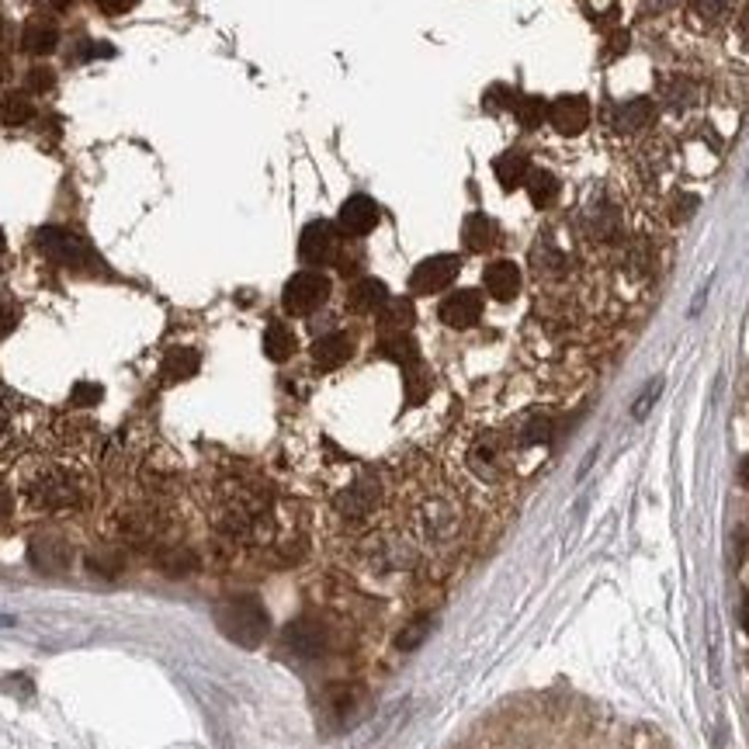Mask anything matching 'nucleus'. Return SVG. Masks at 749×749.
I'll use <instances>...</instances> for the list:
<instances>
[{
  "mask_svg": "<svg viewBox=\"0 0 749 749\" xmlns=\"http://www.w3.org/2000/svg\"><path fill=\"white\" fill-rule=\"evenodd\" d=\"M652 122H656V105L649 98H632L604 108V125L614 136H635V132L649 129Z\"/></svg>",
  "mask_w": 749,
  "mask_h": 749,
  "instance_id": "10",
  "label": "nucleus"
},
{
  "mask_svg": "<svg viewBox=\"0 0 749 749\" xmlns=\"http://www.w3.org/2000/svg\"><path fill=\"white\" fill-rule=\"evenodd\" d=\"M94 4H98L105 14H129L132 7L139 4V0H94Z\"/></svg>",
  "mask_w": 749,
  "mask_h": 749,
  "instance_id": "47",
  "label": "nucleus"
},
{
  "mask_svg": "<svg viewBox=\"0 0 749 749\" xmlns=\"http://www.w3.org/2000/svg\"><path fill=\"white\" fill-rule=\"evenodd\" d=\"M378 503H382V486H378V479L361 476L347 489H340L333 507H337V514L347 517V521H365L368 514H375Z\"/></svg>",
  "mask_w": 749,
  "mask_h": 749,
  "instance_id": "9",
  "label": "nucleus"
},
{
  "mask_svg": "<svg viewBox=\"0 0 749 749\" xmlns=\"http://www.w3.org/2000/svg\"><path fill=\"white\" fill-rule=\"evenodd\" d=\"M496 240H500V229H496V222L489 219V215H482V212L465 215V222H462L465 250H472V254H486V250L496 247Z\"/></svg>",
  "mask_w": 749,
  "mask_h": 749,
  "instance_id": "19",
  "label": "nucleus"
},
{
  "mask_svg": "<svg viewBox=\"0 0 749 749\" xmlns=\"http://www.w3.org/2000/svg\"><path fill=\"white\" fill-rule=\"evenodd\" d=\"M531 264H535L538 274H562V268H566V257H562L559 247H548V243H538L535 254H531Z\"/></svg>",
  "mask_w": 749,
  "mask_h": 749,
  "instance_id": "36",
  "label": "nucleus"
},
{
  "mask_svg": "<svg viewBox=\"0 0 749 749\" xmlns=\"http://www.w3.org/2000/svg\"><path fill=\"white\" fill-rule=\"evenodd\" d=\"M697 195H677L673 198V209H670V215H673V222H687L691 215L697 212Z\"/></svg>",
  "mask_w": 749,
  "mask_h": 749,
  "instance_id": "42",
  "label": "nucleus"
},
{
  "mask_svg": "<svg viewBox=\"0 0 749 749\" xmlns=\"http://www.w3.org/2000/svg\"><path fill=\"white\" fill-rule=\"evenodd\" d=\"M4 250H7V240H4V233H0V254H4Z\"/></svg>",
  "mask_w": 749,
  "mask_h": 749,
  "instance_id": "54",
  "label": "nucleus"
},
{
  "mask_svg": "<svg viewBox=\"0 0 749 749\" xmlns=\"http://www.w3.org/2000/svg\"><path fill=\"white\" fill-rule=\"evenodd\" d=\"M548 122L562 136H580L590 125V98L587 94H562L548 105Z\"/></svg>",
  "mask_w": 749,
  "mask_h": 749,
  "instance_id": "12",
  "label": "nucleus"
},
{
  "mask_svg": "<svg viewBox=\"0 0 749 749\" xmlns=\"http://www.w3.org/2000/svg\"><path fill=\"white\" fill-rule=\"evenodd\" d=\"M389 288H385V281L378 278H361L358 285L351 288V295H347V306L354 309V313H382L385 302H389Z\"/></svg>",
  "mask_w": 749,
  "mask_h": 749,
  "instance_id": "21",
  "label": "nucleus"
},
{
  "mask_svg": "<svg viewBox=\"0 0 749 749\" xmlns=\"http://www.w3.org/2000/svg\"><path fill=\"white\" fill-rule=\"evenodd\" d=\"M378 354L382 358H389V361H396V365H413V361H420L417 358V344H413V337L410 333H385L382 337V344H378Z\"/></svg>",
  "mask_w": 749,
  "mask_h": 749,
  "instance_id": "32",
  "label": "nucleus"
},
{
  "mask_svg": "<svg viewBox=\"0 0 749 749\" xmlns=\"http://www.w3.org/2000/svg\"><path fill=\"white\" fill-rule=\"evenodd\" d=\"M91 569H98L101 576H108L111 580V576H118V569H122V559H118V555H94Z\"/></svg>",
  "mask_w": 749,
  "mask_h": 749,
  "instance_id": "45",
  "label": "nucleus"
},
{
  "mask_svg": "<svg viewBox=\"0 0 749 749\" xmlns=\"http://www.w3.org/2000/svg\"><path fill=\"white\" fill-rule=\"evenodd\" d=\"M340 250V236H337V226L326 219H316L309 222L306 229H302L299 236V257L306 264H326L333 261Z\"/></svg>",
  "mask_w": 749,
  "mask_h": 749,
  "instance_id": "11",
  "label": "nucleus"
},
{
  "mask_svg": "<svg viewBox=\"0 0 749 749\" xmlns=\"http://www.w3.org/2000/svg\"><path fill=\"white\" fill-rule=\"evenodd\" d=\"M482 320V295L476 288H462V292L448 295L441 302V323L451 330H469Z\"/></svg>",
  "mask_w": 749,
  "mask_h": 749,
  "instance_id": "14",
  "label": "nucleus"
},
{
  "mask_svg": "<svg viewBox=\"0 0 749 749\" xmlns=\"http://www.w3.org/2000/svg\"><path fill=\"white\" fill-rule=\"evenodd\" d=\"M427 392H430V382H427V372L420 368V361L406 365V399H410V406L424 403Z\"/></svg>",
  "mask_w": 749,
  "mask_h": 749,
  "instance_id": "37",
  "label": "nucleus"
},
{
  "mask_svg": "<svg viewBox=\"0 0 749 749\" xmlns=\"http://www.w3.org/2000/svg\"><path fill=\"white\" fill-rule=\"evenodd\" d=\"M101 56H115V49L108 46V42H94V46H87L80 59H101Z\"/></svg>",
  "mask_w": 749,
  "mask_h": 749,
  "instance_id": "49",
  "label": "nucleus"
},
{
  "mask_svg": "<svg viewBox=\"0 0 749 749\" xmlns=\"http://www.w3.org/2000/svg\"><path fill=\"white\" fill-rule=\"evenodd\" d=\"M28 91L32 94H46V91H53V84H56V73L49 70V66H35V70H28Z\"/></svg>",
  "mask_w": 749,
  "mask_h": 749,
  "instance_id": "41",
  "label": "nucleus"
},
{
  "mask_svg": "<svg viewBox=\"0 0 749 749\" xmlns=\"http://www.w3.org/2000/svg\"><path fill=\"white\" fill-rule=\"evenodd\" d=\"M87 476L63 458H28L18 469V500L39 514H66L87 503Z\"/></svg>",
  "mask_w": 749,
  "mask_h": 749,
  "instance_id": "1",
  "label": "nucleus"
},
{
  "mask_svg": "<svg viewBox=\"0 0 749 749\" xmlns=\"http://www.w3.org/2000/svg\"><path fill=\"white\" fill-rule=\"evenodd\" d=\"M326 704H330V715L337 718V725H354L361 718V711H365V694L358 691V687H337V691H330L326 697Z\"/></svg>",
  "mask_w": 749,
  "mask_h": 749,
  "instance_id": "23",
  "label": "nucleus"
},
{
  "mask_svg": "<svg viewBox=\"0 0 749 749\" xmlns=\"http://www.w3.org/2000/svg\"><path fill=\"white\" fill-rule=\"evenodd\" d=\"M555 434V424L548 413H531V417L521 420V430H517V441L521 444H548Z\"/></svg>",
  "mask_w": 749,
  "mask_h": 749,
  "instance_id": "33",
  "label": "nucleus"
},
{
  "mask_svg": "<svg viewBox=\"0 0 749 749\" xmlns=\"http://www.w3.org/2000/svg\"><path fill=\"white\" fill-rule=\"evenodd\" d=\"M35 247H39L49 261L63 264V268H87V264H94V250L87 247L77 233H70V229H63V226H42L39 233H35Z\"/></svg>",
  "mask_w": 749,
  "mask_h": 749,
  "instance_id": "5",
  "label": "nucleus"
},
{
  "mask_svg": "<svg viewBox=\"0 0 749 749\" xmlns=\"http://www.w3.org/2000/svg\"><path fill=\"white\" fill-rule=\"evenodd\" d=\"M70 399H73V406H77V410H91V406H98L101 399H105V389H101V385H94V382H77V385H73V392H70Z\"/></svg>",
  "mask_w": 749,
  "mask_h": 749,
  "instance_id": "39",
  "label": "nucleus"
},
{
  "mask_svg": "<svg viewBox=\"0 0 749 749\" xmlns=\"http://www.w3.org/2000/svg\"><path fill=\"white\" fill-rule=\"evenodd\" d=\"M458 524H462V514H458V507H455V500H451V496L430 493V496L420 500L417 528L424 531L427 538H434V541L451 538L458 531Z\"/></svg>",
  "mask_w": 749,
  "mask_h": 749,
  "instance_id": "7",
  "label": "nucleus"
},
{
  "mask_svg": "<svg viewBox=\"0 0 749 749\" xmlns=\"http://www.w3.org/2000/svg\"><path fill=\"white\" fill-rule=\"evenodd\" d=\"M330 299V278L320 271H299L288 278L281 302L292 316H313L323 302Z\"/></svg>",
  "mask_w": 749,
  "mask_h": 749,
  "instance_id": "6",
  "label": "nucleus"
},
{
  "mask_svg": "<svg viewBox=\"0 0 749 749\" xmlns=\"http://www.w3.org/2000/svg\"><path fill=\"white\" fill-rule=\"evenodd\" d=\"M482 105L489 111H503V108H514L517 105V94L510 91L507 84H493L486 94H482Z\"/></svg>",
  "mask_w": 749,
  "mask_h": 749,
  "instance_id": "40",
  "label": "nucleus"
},
{
  "mask_svg": "<svg viewBox=\"0 0 749 749\" xmlns=\"http://www.w3.org/2000/svg\"><path fill=\"white\" fill-rule=\"evenodd\" d=\"M32 562L39 569H46V573H59V569H66V562H70V548H66L59 538H35L32 541Z\"/></svg>",
  "mask_w": 749,
  "mask_h": 749,
  "instance_id": "27",
  "label": "nucleus"
},
{
  "mask_svg": "<svg viewBox=\"0 0 749 749\" xmlns=\"http://www.w3.org/2000/svg\"><path fill=\"white\" fill-rule=\"evenodd\" d=\"M635 739H639V749H666V743L659 739V732H652V729H639L635 732Z\"/></svg>",
  "mask_w": 749,
  "mask_h": 749,
  "instance_id": "48",
  "label": "nucleus"
},
{
  "mask_svg": "<svg viewBox=\"0 0 749 749\" xmlns=\"http://www.w3.org/2000/svg\"><path fill=\"white\" fill-rule=\"evenodd\" d=\"M430 628H434V621H430V618H417V621H410V625H406L403 632H399L396 645H399V649H403V652L417 649V645L424 642L427 635H430Z\"/></svg>",
  "mask_w": 749,
  "mask_h": 749,
  "instance_id": "38",
  "label": "nucleus"
},
{
  "mask_svg": "<svg viewBox=\"0 0 749 749\" xmlns=\"http://www.w3.org/2000/svg\"><path fill=\"white\" fill-rule=\"evenodd\" d=\"M462 271V261L455 254H434L427 261H420L410 274V292L413 295H434L441 288H448L451 281Z\"/></svg>",
  "mask_w": 749,
  "mask_h": 749,
  "instance_id": "8",
  "label": "nucleus"
},
{
  "mask_svg": "<svg viewBox=\"0 0 749 749\" xmlns=\"http://www.w3.org/2000/svg\"><path fill=\"white\" fill-rule=\"evenodd\" d=\"M295 347H299V340H295V333L288 330L285 323H271L268 330H264V354H268L271 361H288L295 354Z\"/></svg>",
  "mask_w": 749,
  "mask_h": 749,
  "instance_id": "30",
  "label": "nucleus"
},
{
  "mask_svg": "<svg viewBox=\"0 0 749 749\" xmlns=\"http://www.w3.org/2000/svg\"><path fill=\"white\" fill-rule=\"evenodd\" d=\"M11 510H14V493L7 486H0V521L11 517Z\"/></svg>",
  "mask_w": 749,
  "mask_h": 749,
  "instance_id": "50",
  "label": "nucleus"
},
{
  "mask_svg": "<svg viewBox=\"0 0 749 749\" xmlns=\"http://www.w3.org/2000/svg\"><path fill=\"white\" fill-rule=\"evenodd\" d=\"M215 625L226 635L233 645L240 649H257L271 632V618L264 611V604L254 597V593H236V597H226L219 607H215Z\"/></svg>",
  "mask_w": 749,
  "mask_h": 749,
  "instance_id": "3",
  "label": "nucleus"
},
{
  "mask_svg": "<svg viewBox=\"0 0 749 749\" xmlns=\"http://www.w3.org/2000/svg\"><path fill=\"white\" fill-rule=\"evenodd\" d=\"M351 354H354V340L347 337V333H326V337H320L313 344V361L320 368H326V372L347 365Z\"/></svg>",
  "mask_w": 749,
  "mask_h": 749,
  "instance_id": "20",
  "label": "nucleus"
},
{
  "mask_svg": "<svg viewBox=\"0 0 749 749\" xmlns=\"http://www.w3.org/2000/svg\"><path fill=\"white\" fill-rule=\"evenodd\" d=\"M739 35H743V46L749 49V4H746L743 18H739Z\"/></svg>",
  "mask_w": 749,
  "mask_h": 749,
  "instance_id": "52",
  "label": "nucleus"
},
{
  "mask_svg": "<svg viewBox=\"0 0 749 749\" xmlns=\"http://www.w3.org/2000/svg\"><path fill=\"white\" fill-rule=\"evenodd\" d=\"M118 535L125 541H136V545H146L160 535V514L153 507H125L118 514Z\"/></svg>",
  "mask_w": 749,
  "mask_h": 749,
  "instance_id": "16",
  "label": "nucleus"
},
{
  "mask_svg": "<svg viewBox=\"0 0 749 749\" xmlns=\"http://www.w3.org/2000/svg\"><path fill=\"white\" fill-rule=\"evenodd\" d=\"M413 320H417V313H413L410 299H389L378 323H382V333H410Z\"/></svg>",
  "mask_w": 749,
  "mask_h": 749,
  "instance_id": "31",
  "label": "nucleus"
},
{
  "mask_svg": "<svg viewBox=\"0 0 749 749\" xmlns=\"http://www.w3.org/2000/svg\"><path fill=\"white\" fill-rule=\"evenodd\" d=\"M659 87H663V98L670 101L673 108H691L697 101V84L691 77H670Z\"/></svg>",
  "mask_w": 749,
  "mask_h": 749,
  "instance_id": "34",
  "label": "nucleus"
},
{
  "mask_svg": "<svg viewBox=\"0 0 749 749\" xmlns=\"http://www.w3.org/2000/svg\"><path fill=\"white\" fill-rule=\"evenodd\" d=\"M59 46V32L53 21L46 18H32L25 28H21V49L32 56H49Z\"/></svg>",
  "mask_w": 749,
  "mask_h": 749,
  "instance_id": "22",
  "label": "nucleus"
},
{
  "mask_svg": "<svg viewBox=\"0 0 749 749\" xmlns=\"http://www.w3.org/2000/svg\"><path fill=\"white\" fill-rule=\"evenodd\" d=\"M378 205L368 195H351L337 212V229L347 236H368L378 226Z\"/></svg>",
  "mask_w": 749,
  "mask_h": 749,
  "instance_id": "13",
  "label": "nucleus"
},
{
  "mask_svg": "<svg viewBox=\"0 0 749 749\" xmlns=\"http://www.w3.org/2000/svg\"><path fill=\"white\" fill-rule=\"evenodd\" d=\"M32 118H35V105L25 91H7L4 98H0V122L4 125L21 129V125H28Z\"/></svg>",
  "mask_w": 749,
  "mask_h": 749,
  "instance_id": "29",
  "label": "nucleus"
},
{
  "mask_svg": "<svg viewBox=\"0 0 749 749\" xmlns=\"http://www.w3.org/2000/svg\"><path fill=\"white\" fill-rule=\"evenodd\" d=\"M469 469L476 472L479 479L493 482L500 479L503 472V441L496 434H482L469 451Z\"/></svg>",
  "mask_w": 749,
  "mask_h": 749,
  "instance_id": "17",
  "label": "nucleus"
},
{
  "mask_svg": "<svg viewBox=\"0 0 749 749\" xmlns=\"http://www.w3.org/2000/svg\"><path fill=\"white\" fill-rule=\"evenodd\" d=\"M691 7H694V14H701L704 21H715V18H722L729 0H691Z\"/></svg>",
  "mask_w": 749,
  "mask_h": 749,
  "instance_id": "44",
  "label": "nucleus"
},
{
  "mask_svg": "<svg viewBox=\"0 0 749 749\" xmlns=\"http://www.w3.org/2000/svg\"><path fill=\"white\" fill-rule=\"evenodd\" d=\"M587 233L597 243H611L614 236L621 233V215H618V209H614V205H607V202L593 205V209L587 212Z\"/></svg>",
  "mask_w": 749,
  "mask_h": 749,
  "instance_id": "25",
  "label": "nucleus"
},
{
  "mask_svg": "<svg viewBox=\"0 0 749 749\" xmlns=\"http://www.w3.org/2000/svg\"><path fill=\"white\" fill-rule=\"evenodd\" d=\"M524 188H528V198L535 209H552L555 198H559V177L552 170H531Z\"/></svg>",
  "mask_w": 749,
  "mask_h": 749,
  "instance_id": "28",
  "label": "nucleus"
},
{
  "mask_svg": "<svg viewBox=\"0 0 749 749\" xmlns=\"http://www.w3.org/2000/svg\"><path fill=\"white\" fill-rule=\"evenodd\" d=\"M493 170H496V181H500L507 191H514V188H521V184L528 181L531 163H528V157H524V153L510 150V153H503V157L493 160Z\"/></svg>",
  "mask_w": 749,
  "mask_h": 749,
  "instance_id": "26",
  "label": "nucleus"
},
{
  "mask_svg": "<svg viewBox=\"0 0 749 749\" xmlns=\"http://www.w3.org/2000/svg\"><path fill=\"white\" fill-rule=\"evenodd\" d=\"M743 628L749 632V597H746V604H743Z\"/></svg>",
  "mask_w": 749,
  "mask_h": 749,
  "instance_id": "53",
  "label": "nucleus"
},
{
  "mask_svg": "<svg viewBox=\"0 0 749 749\" xmlns=\"http://www.w3.org/2000/svg\"><path fill=\"white\" fill-rule=\"evenodd\" d=\"M35 4H39L42 11H49V14H59V11H66L73 0H35Z\"/></svg>",
  "mask_w": 749,
  "mask_h": 749,
  "instance_id": "51",
  "label": "nucleus"
},
{
  "mask_svg": "<svg viewBox=\"0 0 749 749\" xmlns=\"http://www.w3.org/2000/svg\"><path fill=\"white\" fill-rule=\"evenodd\" d=\"M198 365H202L198 351H191V347H174V351H167V358H163L160 375H163V382H188V378L198 372Z\"/></svg>",
  "mask_w": 749,
  "mask_h": 749,
  "instance_id": "24",
  "label": "nucleus"
},
{
  "mask_svg": "<svg viewBox=\"0 0 749 749\" xmlns=\"http://www.w3.org/2000/svg\"><path fill=\"white\" fill-rule=\"evenodd\" d=\"M482 281H486V292L496 302H510L521 292V268L514 261H493L486 274H482Z\"/></svg>",
  "mask_w": 749,
  "mask_h": 749,
  "instance_id": "18",
  "label": "nucleus"
},
{
  "mask_svg": "<svg viewBox=\"0 0 749 749\" xmlns=\"http://www.w3.org/2000/svg\"><path fill=\"white\" fill-rule=\"evenodd\" d=\"M0 625H11V618H0Z\"/></svg>",
  "mask_w": 749,
  "mask_h": 749,
  "instance_id": "55",
  "label": "nucleus"
},
{
  "mask_svg": "<svg viewBox=\"0 0 749 749\" xmlns=\"http://www.w3.org/2000/svg\"><path fill=\"white\" fill-rule=\"evenodd\" d=\"M517 122L524 125V129H538L541 122L548 118V101L545 98H517Z\"/></svg>",
  "mask_w": 749,
  "mask_h": 749,
  "instance_id": "35",
  "label": "nucleus"
},
{
  "mask_svg": "<svg viewBox=\"0 0 749 749\" xmlns=\"http://www.w3.org/2000/svg\"><path fill=\"white\" fill-rule=\"evenodd\" d=\"M326 628L316 618H299L285 628V645L295 652V656L316 659L320 652H326Z\"/></svg>",
  "mask_w": 749,
  "mask_h": 749,
  "instance_id": "15",
  "label": "nucleus"
},
{
  "mask_svg": "<svg viewBox=\"0 0 749 749\" xmlns=\"http://www.w3.org/2000/svg\"><path fill=\"white\" fill-rule=\"evenodd\" d=\"M212 517L226 535L240 541H268L274 528L271 496L243 479H229L215 489Z\"/></svg>",
  "mask_w": 749,
  "mask_h": 749,
  "instance_id": "2",
  "label": "nucleus"
},
{
  "mask_svg": "<svg viewBox=\"0 0 749 749\" xmlns=\"http://www.w3.org/2000/svg\"><path fill=\"white\" fill-rule=\"evenodd\" d=\"M14 326H18V306L7 295H0V337H7Z\"/></svg>",
  "mask_w": 749,
  "mask_h": 749,
  "instance_id": "43",
  "label": "nucleus"
},
{
  "mask_svg": "<svg viewBox=\"0 0 749 749\" xmlns=\"http://www.w3.org/2000/svg\"><path fill=\"white\" fill-rule=\"evenodd\" d=\"M39 410L28 399L14 396L11 389L0 385V455L25 448L35 434H39Z\"/></svg>",
  "mask_w": 749,
  "mask_h": 749,
  "instance_id": "4",
  "label": "nucleus"
},
{
  "mask_svg": "<svg viewBox=\"0 0 749 749\" xmlns=\"http://www.w3.org/2000/svg\"><path fill=\"white\" fill-rule=\"evenodd\" d=\"M659 389H663V382H659V378H656V382L649 385V392H645V396L639 399V403L632 406V413H635V417H645V413H649V406L659 399Z\"/></svg>",
  "mask_w": 749,
  "mask_h": 749,
  "instance_id": "46",
  "label": "nucleus"
}]
</instances>
